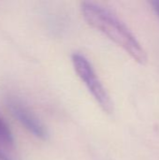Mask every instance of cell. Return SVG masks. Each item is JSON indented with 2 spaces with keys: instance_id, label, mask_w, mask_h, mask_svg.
I'll use <instances>...</instances> for the list:
<instances>
[{
  "instance_id": "1",
  "label": "cell",
  "mask_w": 159,
  "mask_h": 160,
  "mask_svg": "<svg viewBox=\"0 0 159 160\" xmlns=\"http://www.w3.org/2000/svg\"><path fill=\"white\" fill-rule=\"evenodd\" d=\"M81 12L84 21L127 52L137 63L144 65L147 54L135 35L112 11L93 2H82Z\"/></svg>"
},
{
  "instance_id": "2",
  "label": "cell",
  "mask_w": 159,
  "mask_h": 160,
  "mask_svg": "<svg viewBox=\"0 0 159 160\" xmlns=\"http://www.w3.org/2000/svg\"><path fill=\"white\" fill-rule=\"evenodd\" d=\"M71 61L79 78L86 86L99 107L106 113H112L113 112L112 100L97 75L90 61L80 52H74L71 55Z\"/></svg>"
},
{
  "instance_id": "3",
  "label": "cell",
  "mask_w": 159,
  "mask_h": 160,
  "mask_svg": "<svg viewBox=\"0 0 159 160\" xmlns=\"http://www.w3.org/2000/svg\"><path fill=\"white\" fill-rule=\"evenodd\" d=\"M7 106L13 117L33 136L40 140L48 138V131L37 116L21 100L17 98H7Z\"/></svg>"
},
{
  "instance_id": "4",
  "label": "cell",
  "mask_w": 159,
  "mask_h": 160,
  "mask_svg": "<svg viewBox=\"0 0 159 160\" xmlns=\"http://www.w3.org/2000/svg\"><path fill=\"white\" fill-rule=\"evenodd\" d=\"M14 143L13 134L9 128V126L0 116V145L5 147H10Z\"/></svg>"
},
{
  "instance_id": "5",
  "label": "cell",
  "mask_w": 159,
  "mask_h": 160,
  "mask_svg": "<svg viewBox=\"0 0 159 160\" xmlns=\"http://www.w3.org/2000/svg\"><path fill=\"white\" fill-rule=\"evenodd\" d=\"M150 4L152 5V8L159 16V0H153L150 2Z\"/></svg>"
},
{
  "instance_id": "6",
  "label": "cell",
  "mask_w": 159,
  "mask_h": 160,
  "mask_svg": "<svg viewBox=\"0 0 159 160\" xmlns=\"http://www.w3.org/2000/svg\"><path fill=\"white\" fill-rule=\"evenodd\" d=\"M0 160H11L4 152L0 151Z\"/></svg>"
}]
</instances>
